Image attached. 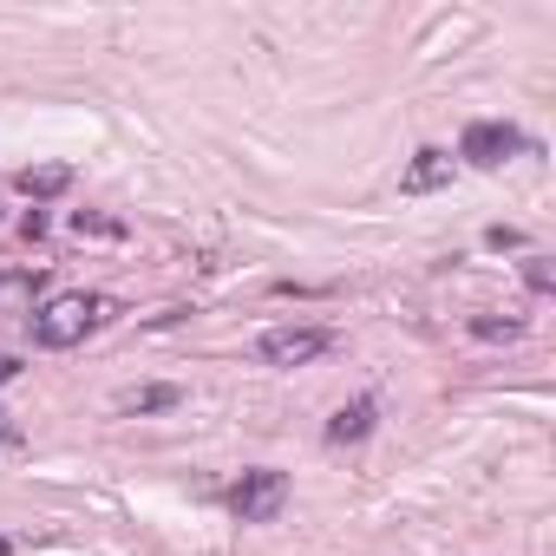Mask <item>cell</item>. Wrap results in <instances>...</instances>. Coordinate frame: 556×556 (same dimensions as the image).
<instances>
[{"label":"cell","instance_id":"8","mask_svg":"<svg viewBox=\"0 0 556 556\" xmlns=\"http://www.w3.org/2000/svg\"><path fill=\"white\" fill-rule=\"evenodd\" d=\"M170 406H184V387H131V393H118V413H170Z\"/></svg>","mask_w":556,"mask_h":556},{"label":"cell","instance_id":"6","mask_svg":"<svg viewBox=\"0 0 556 556\" xmlns=\"http://www.w3.org/2000/svg\"><path fill=\"white\" fill-rule=\"evenodd\" d=\"M374 419H380V406H374V400H348V406L328 419V445H361V439L374 432Z\"/></svg>","mask_w":556,"mask_h":556},{"label":"cell","instance_id":"15","mask_svg":"<svg viewBox=\"0 0 556 556\" xmlns=\"http://www.w3.org/2000/svg\"><path fill=\"white\" fill-rule=\"evenodd\" d=\"M0 419H8V413H0ZM0 439H8V426H0Z\"/></svg>","mask_w":556,"mask_h":556},{"label":"cell","instance_id":"14","mask_svg":"<svg viewBox=\"0 0 556 556\" xmlns=\"http://www.w3.org/2000/svg\"><path fill=\"white\" fill-rule=\"evenodd\" d=\"M8 549H14V543H8V536H0V556H8Z\"/></svg>","mask_w":556,"mask_h":556},{"label":"cell","instance_id":"7","mask_svg":"<svg viewBox=\"0 0 556 556\" xmlns=\"http://www.w3.org/2000/svg\"><path fill=\"white\" fill-rule=\"evenodd\" d=\"M14 184H21V197L53 203V197H66V190H73V170H66V164H34V170H21Z\"/></svg>","mask_w":556,"mask_h":556},{"label":"cell","instance_id":"2","mask_svg":"<svg viewBox=\"0 0 556 556\" xmlns=\"http://www.w3.org/2000/svg\"><path fill=\"white\" fill-rule=\"evenodd\" d=\"M282 504H289V471H275V465L242 471L236 491H229L236 523H275V517H282Z\"/></svg>","mask_w":556,"mask_h":556},{"label":"cell","instance_id":"12","mask_svg":"<svg viewBox=\"0 0 556 556\" xmlns=\"http://www.w3.org/2000/svg\"><path fill=\"white\" fill-rule=\"evenodd\" d=\"M484 242H491V249H523V236H517V229H504V223H491V229H484Z\"/></svg>","mask_w":556,"mask_h":556},{"label":"cell","instance_id":"4","mask_svg":"<svg viewBox=\"0 0 556 556\" xmlns=\"http://www.w3.org/2000/svg\"><path fill=\"white\" fill-rule=\"evenodd\" d=\"M517 151H530V138H523L517 125H504V118H471L465 138H458V157L478 164V170H497V164L517 157Z\"/></svg>","mask_w":556,"mask_h":556},{"label":"cell","instance_id":"10","mask_svg":"<svg viewBox=\"0 0 556 556\" xmlns=\"http://www.w3.org/2000/svg\"><path fill=\"white\" fill-rule=\"evenodd\" d=\"M73 229L79 236H125V223L118 216H99V210H73Z\"/></svg>","mask_w":556,"mask_h":556},{"label":"cell","instance_id":"11","mask_svg":"<svg viewBox=\"0 0 556 556\" xmlns=\"http://www.w3.org/2000/svg\"><path fill=\"white\" fill-rule=\"evenodd\" d=\"M523 282H530L536 295H549V289H556V268H549V255H523Z\"/></svg>","mask_w":556,"mask_h":556},{"label":"cell","instance_id":"13","mask_svg":"<svg viewBox=\"0 0 556 556\" xmlns=\"http://www.w3.org/2000/svg\"><path fill=\"white\" fill-rule=\"evenodd\" d=\"M14 374H21V361H14V354H0V387H8Z\"/></svg>","mask_w":556,"mask_h":556},{"label":"cell","instance_id":"5","mask_svg":"<svg viewBox=\"0 0 556 556\" xmlns=\"http://www.w3.org/2000/svg\"><path fill=\"white\" fill-rule=\"evenodd\" d=\"M445 184H452V157H445V151H419V157L400 170V190H406V197H426V190H445Z\"/></svg>","mask_w":556,"mask_h":556},{"label":"cell","instance_id":"3","mask_svg":"<svg viewBox=\"0 0 556 556\" xmlns=\"http://www.w3.org/2000/svg\"><path fill=\"white\" fill-rule=\"evenodd\" d=\"M328 348H334L328 328H295V321H289V328H268V334L255 341V361H262V367H308V361H321Z\"/></svg>","mask_w":556,"mask_h":556},{"label":"cell","instance_id":"9","mask_svg":"<svg viewBox=\"0 0 556 556\" xmlns=\"http://www.w3.org/2000/svg\"><path fill=\"white\" fill-rule=\"evenodd\" d=\"M471 334H478V341H517L523 321H517V315H471Z\"/></svg>","mask_w":556,"mask_h":556},{"label":"cell","instance_id":"1","mask_svg":"<svg viewBox=\"0 0 556 556\" xmlns=\"http://www.w3.org/2000/svg\"><path fill=\"white\" fill-rule=\"evenodd\" d=\"M99 321H112L105 295H53L47 308L27 315V334H34V348H79Z\"/></svg>","mask_w":556,"mask_h":556}]
</instances>
